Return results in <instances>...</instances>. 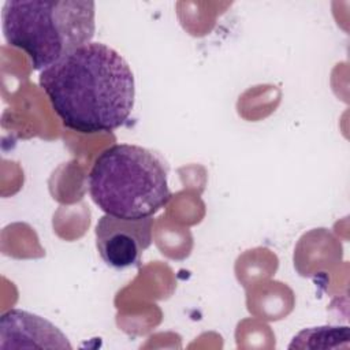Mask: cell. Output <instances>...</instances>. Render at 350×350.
I'll list each match as a JSON object with an SVG mask.
<instances>
[{
    "instance_id": "obj_1",
    "label": "cell",
    "mask_w": 350,
    "mask_h": 350,
    "mask_svg": "<svg viewBox=\"0 0 350 350\" xmlns=\"http://www.w3.org/2000/svg\"><path fill=\"white\" fill-rule=\"evenodd\" d=\"M38 82L62 123L83 134L120 127L134 107L133 71L103 42L77 48L42 70Z\"/></svg>"
},
{
    "instance_id": "obj_5",
    "label": "cell",
    "mask_w": 350,
    "mask_h": 350,
    "mask_svg": "<svg viewBox=\"0 0 350 350\" xmlns=\"http://www.w3.org/2000/svg\"><path fill=\"white\" fill-rule=\"evenodd\" d=\"M0 349H71V345L46 319L11 309L0 317Z\"/></svg>"
},
{
    "instance_id": "obj_2",
    "label": "cell",
    "mask_w": 350,
    "mask_h": 350,
    "mask_svg": "<svg viewBox=\"0 0 350 350\" xmlns=\"http://www.w3.org/2000/svg\"><path fill=\"white\" fill-rule=\"evenodd\" d=\"M94 1L7 0L1 10L5 41L22 49L34 70H45L92 42Z\"/></svg>"
},
{
    "instance_id": "obj_4",
    "label": "cell",
    "mask_w": 350,
    "mask_h": 350,
    "mask_svg": "<svg viewBox=\"0 0 350 350\" xmlns=\"http://www.w3.org/2000/svg\"><path fill=\"white\" fill-rule=\"evenodd\" d=\"M153 217L122 219L104 215L96 226V246L103 261L113 269L138 265L152 245Z\"/></svg>"
},
{
    "instance_id": "obj_3",
    "label": "cell",
    "mask_w": 350,
    "mask_h": 350,
    "mask_svg": "<svg viewBox=\"0 0 350 350\" xmlns=\"http://www.w3.org/2000/svg\"><path fill=\"white\" fill-rule=\"evenodd\" d=\"M168 168L163 159L142 146L116 144L103 150L88 176L93 202L122 219L153 216L171 198Z\"/></svg>"
}]
</instances>
